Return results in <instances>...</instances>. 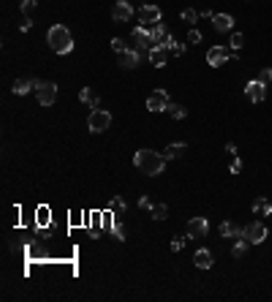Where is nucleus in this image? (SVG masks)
Masks as SVG:
<instances>
[{"mask_svg":"<svg viewBox=\"0 0 272 302\" xmlns=\"http://www.w3.org/2000/svg\"><path fill=\"white\" fill-rule=\"evenodd\" d=\"M134 164H136V169H142L147 177H158L166 166V156H158V152H152V150H139L134 156Z\"/></svg>","mask_w":272,"mask_h":302,"instance_id":"nucleus-1","label":"nucleus"},{"mask_svg":"<svg viewBox=\"0 0 272 302\" xmlns=\"http://www.w3.org/2000/svg\"><path fill=\"white\" fill-rule=\"evenodd\" d=\"M46 41H49V46H52L54 54H68L74 49V38H71V33H68V28H63V24H52L49 33H46Z\"/></svg>","mask_w":272,"mask_h":302,"instance_id":"nucleus-2","label":"nucleus"},{"mask_svg":"<svg viewBox=\"0 0 272 302\" xmlns=\"http://www.w3.org/2000/svg\"><path fill=\"white\" fill-rule=\"evenodd\" d=\"M237 60V52H234L232 46H212L207 52V63L212 66V68H220L224 63H228V60Z\"/></svg>","mask_w":272,"mask_h":302,"instance_id":"nucleus-3","label":"nucleus"},{"mask_svg":"<svg viewBox=\"0 0 272 302\" xmlns=\"http://www.w3.org/2000/svg\"><path fill=\"white\" fill-rule=\"evenodd\" d=\"M112 126V114L106 109H92L90 112V120H88V128L92 134H104L106 128Z\"/></svg>","mask_w":272,"mask_h":302,"instance_id":"nucleus-4","label":"nucleus"},{"mask_svg":"<svg viewBox=\"0 0 272 302\" xmlns=\"http://www.w3.org/2000/svg\"><path fill=\"white\" fill-rule=\"evenodd\" d=\"M36 98L41 106H52L58 101V84L54 82H36Z\"/></svg>","mask_w":272,"mask_h":302,"instance_id":"nucleus-5","label":"nucleus"},{"mask_svg":"<svg viewBox=\"0 0 272 302\" xmlns=\"http://www.w3.org/2000/svg\"><path fill=\"white\" fill-rule=\"evenodd\" d=\"M267 226L262 224V220H253V224L245 226V240H248L250 245H262L264 240H267Z\"/></svg>","mask_w":272,"mask_h":302,"instance_id":"nucleus-6","label":"nucleus"},{"mask_svg":"<svg viewBox=\"0 0 272 302\" xmlns=\"http://www.w3.org/2000/svg\"><path fill=\"white\" fill-rule=\"evenodd\" d=\"M169 93H166V90H152L150 96H147V109H150V112H166V109H169Z\"/></svg>","mask_w":272,"mask_h":302,"instance_id":"nucleus-7","label":"nucleus"},{"mask_svg":"<svg viewBox=\"0 0 272 302\" xmlns=\"http://www.w3.org/2000/svg\"><path fill=\"white\" fill-rule=\"evenodd\" d=\"M131 41H134V49H136V52H150V49H152L150 28H136L134 33H131Z\"/></svg>","mask_w":272,"mask_h":302,"instance_id":"nucleus-8","label":"nucleus"},{"mask_svg":"<svg viewBox=\"0 0 272 302\" xmlns=\"http://www.w3.org/2000/svg\"><path fill=\"white\" fill-rule=\"evenodd\" d=\"M245 96H248L250 104H262L264 98H267V84H262L258 79H250V82L245 84Z\"/></svg>","mask_w":272,"mask_h":302,"instance_id":"nucleus-9","label":"nucleus"},{"mask_svg":"<svg viewBox=\"0 0 272 302\" xmlns=\"http://www.w3.org/2000/svg\"><path fill=\"white\" fill-rule=\"evenodd\" d=\"M150 38H152V46H166L169 49V44H172V36H169V30L164 28V24H152L150 28Z\"/></svg>","mask_w":272,"mask_h":302,"instance_id":"nucleus-10","label":"nucleus"},{"mask_svg":"<svg viewBox=\"0 0 272 302\" xmlns=\"http://www.w3.org/2000/svg\"><path fill=\"white\" fill-rule=\"evenodd\" d=\"M207 232H210L207 218H190V224H188V237L202 240V237H207Z\"/></svg>","mask_w":272,"mask_h":302,"instance_id":"nucleus-11","label":"nucleus"},{"mask_svg":"<svg viewBox=\"0 0 272 302\" xmlns=\"http://www.w3.org/2000/svg\"><path fill=\"white\" fill-rule=\"evenodd\" d=\"M139 20L144 22V28H152V24L160 22V8L158 6H144V8L139 11Z\"/></svg>","mask_w":272,"mask_h":302,"instance_id":"nucleus-12","label":"nucleus"},{"mask_svg":"<svg viewBox=\"0 0 272 302\" xmlns=\"http://www.w3.org/2000/svg\"><path fill=\"white\" fill-rule=\"evenodd\" d=\"M134 16V8L126 3V0H117L114 3V8H112V20L114 22H128Z\"/></svg>","mask_w":272,"mask_h":302,"instance_id":"nucleus-13","label":"nucleus"},{"mask_svg":"<svg viewBox=\"0 0 272 302\" xmlns=\"http://www.w3.org/2000/svg\"><path fill=\"white\" fill-rule=\"evenodd\" d=\"M147 58H150V63L156 66V68H164L166 60H169V49L166 46H152L150 52H147Z\"/></svg>","mask_w":272,"mask_h":302,"instance_id":"nucleus-14","label":"nucleus"},{"mask_svg":"<svg viewBox=\"0 0 272 302\" xmlns=\"http://www.w3.org/2000/svg\"><path fill=\"white\" fill-rule=\"evenodd\" d=\"M212 28L218 30V33H232V30H234V20L228 14H215L212 16Z\"/></svg>","mask_w":272,"mask_h":302,"instance_id":"nucleus-15","label":"nucleus"},{"mask_svg":"<svg viewBox=\"0 0 272 302\" xmlns=\"http://www.w3.org/2000/svg\"><path fill=\"white\" fill-rule=\"evenodd\" d=\"M142 60V52H136V49H126V52H120V66L122 68H136Z\"/></svg>","mask_w":272,"mask_h":302,"instance_id":"nucleus-16","label":"nucleus"},{"mask_svg":"<svg viewBox=\"0 0 272 302\" xmlns=\"http://www.w3.org/2000/svg\"><path fill=\"white\" fill-rule=\"evenodd\" d=\"M218 232H220V237H245V229H242V226L228 224V220H224V224L218 226Z\"/></svg>","mask_w":272,"mask_h":302,"instance_id":"nucleus-17","label":"nucleus"},{"mask_svg":"<svg viewBox=\"0 0 272 302\" xmlns=\"http://www.w3.org/2000/svg\"><path fill=\"white\" fill-rule=\"evenodd\" d=\"M11 90H14V96H28L30 90H36V82H33V79H28V76H24V79H16Z\"/></svg>","mask_w":272,"mask_h":302,"instance_id":"nucleus-18","label":"nucleus"},{"mask_svg":"<svg viewBox=\"0 0 272 302\" xmlns=\"http://www.w3.org/2000/svg\"><path fill=\"white\" fill-rule=\"evenodd\" d=\"M194 262H196V267H199V270H210L215 258H212V254H210V250H204V248H202V250H196Z\"/></svg>","mask_w":272,"mask_h":302,"instance_id":"nucleus-19","label":"nucleus"},{"mask_svg":"<svg viewBox=\"0 0 272 302\" xmlns=\"http://www.w3.org/2000/svg\"><path fill=\"white\" fill-rule=\"evenodd\" d=\"M79 101L88 104L90 109H98V106H101V101H98L96 90H90V88H82V93H79Z\"/></svg>","mask_w":272,"mask_h":302,"instance_id":"nucleus-20","label":"nucleus"},{"mask_svg":"<svg viewBox=\"0 0 272 302\" xmlns=\"http://www.w3.org/2000/svg\"><path fill=\"white\" fill-rule=\"evenodd\" d=\"M185 150H188V144H185V142H174V144H169V147H166V152H164V156H166V161H172V158H180Z\"/></svg>","mask_w":272,"mask_h":302,"instance_id":"nucleus-21","label":"nucleus"},{"mask_svg":"<svg viewBox=\"0 0 272 302\" xmlns=\"http://www.w3.org/2000/svg\"><path fill=\"white\" fill-rule=\"evenodd\" d=\"M250 210H253V215H270V212H272V202L262 196V199L253 202V207H250Z\"/></svg>","mask_w":272,"mask_h":302,"instance_id":"nucleus-22","label":"nucleus"},{"mask_svg":"<svg viewBox=\"0 0 272 302\" xmlns=\"http://www.w3.org/2000/svg\"><path fill=\"white\" fill-rule=\"evenodd\" d=\"M248 240H245V237H237V245H234V258H242L245 254H248Z\"/></svg>","mask_w":272,"mask_h":302,"instance_id":"nucleus-23","label":"nucleus"},{"mask_svg":"<svg viewBox=\"0 0 272 302\" xmlns=\"http://www.w3.org/2000/svg\"><path fill=\"white\" fill-rule=\"evenodd\" d=\"M166 112H169V117H174V120H185V106H180V104H169V109H166Z\"/></svg>","mask_w":272,"mask_h":302,"instance_id":"nucleus-24","label":"nucleus"},{"mask_svg":"<svg viewBox=\"0 0 272 302\" xmlns=\"http://www.w3.org/2000/svg\"><path fill=\"white\" fill-rule=\"evenodd\" d=\"M150 212H152V218H156V220H166V215H169V207H166V204H152Z\"/></svg>","mask_w":272,"mask_h":302,"instance_id":"nucleus-25","label":"nucleus"},{"mask_svg":"<svg viewBox=\"0 0 272 302\" xmlns=\"http://www.w3.org/2000/svg\"><path fill=\"white\" fill-rule=\"evenodd\" d=\"M228 44H232L234 52H237V49H242V44H245V36L242 33H234V30H232V41H228Z\"/></svg>","mask_w":272,"mask_h":302,"instance_id":"nucleus-26","label":"nucleus"},{"mask_svg":"<svg viewBox=\"0 0 272 302\" xmlns=\"http://www.w3.org/2000/svg\"><path fill=\"white\" fill-rule=\"evenodd\" d=\"M101 226H104V232H112V229H114V215H112V212H104Z\"/></svg>","mask_w":272,"mask_h":302,"instance_id":"nucleus-27","label":"nucleus"},{"mask_svg":"<svg viewBox=\"0 0 272 302\" xmlns=\"http://www.w3.org/2000/svg\"><path fill=\"white\" fill-rule=\"evenodd\" d=\"M36 6H38V0H22V11H24V16H30L36 11Z\"/></svg>","mask_w":272,"mask_h":302,"instance_id":"nucleus-28","label":"nucleus"},{"mask_svg":"<svg viewBox=\"0 0 272 302\" xmlns=\"http://www.w3.org/2000/svg\"><path fill=\"white\" fill-rule=\"evenodd\" d=\"M196 20H199V11H194V8H185L182 11V22H190V24H194Z\"/></svg>","mask_w":272,"mask_h":302,"instance_id":"nucleus-29","label":"nucleus"},{"mask_svg":"<svg viewBox=\"0 0 272 302\" xmlns=\"http://www.w3.org/2000/svg\"><path fill=\"white\" fill-rule=\"evenodd\" d=\"M258 82H262V84H272V68H262V71H258Z\"/></svg>","mask_w":272,"mask_h":302,"instance_id":"nucleus-30","label":"nucleus"},{"mask_svg":"<svg viewBox=\"0 0 272 302\" xmlns=\"http://www.w3.org/2000/svg\"><path fill=\"white\" fill-rule=\"evenodd\" d=\"M112 49H114L117 54H120V52H126L128 46H126V41H122V38H112Z\"/></svg>","mask_w":272,"mask_h":302,"instance_id":"nucleus-31","label":"nucleus"},{"mask_svg":"<svg viewBox=\"0 0 272 302\" xmlns=\"http://www.w3.org/2000/svg\"><path fill=\"white\" fill-rule=\"evenodd\" d=\"M169 49H172V52L177 54V58H182V54H185V46H182V44H177L174 38H172V44H169Z\"/></svg>","mask_w":272,"mask_h":302,"instance_id":"nucleus-32","label":"nucleus"},{"mask_svg":"<svg viewBox=\"0 0 272 302\" xmlns=\"http://www.w3.org/2000/svg\"><path fill=\"white\" fill-rule=\"evenodd\" d=\"M228 172H232V174H240V172H242V161H240L237 156H234V161H232V166H228Z\"/></svg>","mask_w":272,"mask_h":302,"instance_id":"nucleus-33","label":"nucleus"},{"mask_svg":"<svg viewBox=\"0 0 272 302\" xmlns=\"http://www.w3.org/2000/svg\"><path fill=\"white\" fill-rule=\"evenodd\" d=\"M109 207H112V210H128V204H126V202L120 199V196H114V199L109 202Z\"/></svg>","mask_w":272,"mask_h":302,"instance_id":"nucleus-34","label":"nucleus"},{"mask_svg":"<svg viewBox=\"0 0 272 302\" xmlns=\"http://www.w3.org/2000/svg\"><path fill=\"white\" fill-rule=\"evenodd\" d=\"M188 41H190V44H202V33H199V30H194V28H190Z\"/></svg>","mask_w":272,"mask_h":302,"instance_id":"nucleus-35","label":"nucleus"},{"mask_svg":"<svg viewBox=\"0 0 272 302\" xmlns=\"http://www.w3.org/2000/svg\"><path fill=\"white\" fill-rule=\"evenodd\" d=\"M185 240H188V237H174V240H172V250H182Z\"/></svg>","mask_w":272,"mask_h":302,"instance_id":"nucleus-36","label":"nucleus"},{"mask_svg":"<svg viewBox=\"0 0 272 302\" xmlns=\"http://www.w3.org/2000/svg\"><path fill=\"white\" fill-rule=\"evenodd\" d=\"M112 234H114L117 240H126V229H122L120 224H114V229H112Z\"/></svg>","mask_w":272,"mask_h":302,"instance_id":"nucleus-37","label":"nucleus"},{"mask_svg":"<svg viewBox=\"0 0 272 302\" xmlns=\"http://www.w3.org/2000/svg\"><path fill=\"white\" fill-rule=\"evenodd\" d=\"M139 207H142V210H150V207H152L150 196H142V199H139Z\"/></svg>","mask_w":272,"mask_h":302,"instance_id":"nucleus-38","label":"nucleus"},{"mask_svg":"<svg viewBox=\"0 0 272 302\" xmlns=\"http://www.w3.org/2000/svg\"><path fill=\"white\" fill-rule=\"evenodd\" d=\"M226 152H232V156H237V144H234V142H228V144H226Z\"/></svg>","mask_w":272,"mask_h":302,"instance_id":"nucleus-39","label":"nucleus"}]
</instances>
